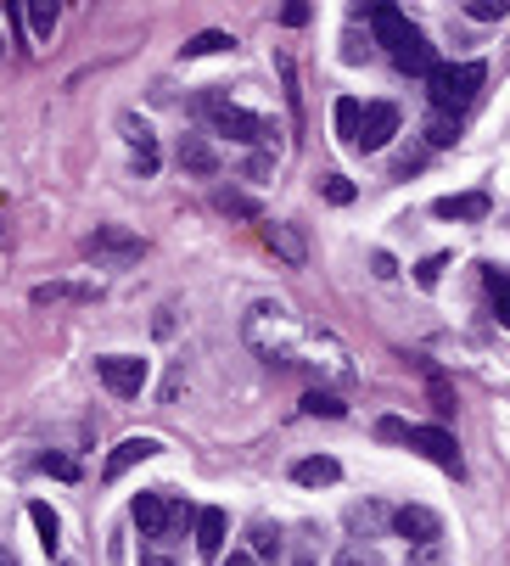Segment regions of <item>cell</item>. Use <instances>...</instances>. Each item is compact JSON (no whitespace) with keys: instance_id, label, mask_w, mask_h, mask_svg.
I'll return each mask as SVG.
<instances>
[{"instance_id":"obj_16","label":"cell","mask_w":510,"mask_h":566,"mask_svg":"<svg viewBox=\"0 0 510 566\" xmlns=\"http://www.w3.org/2000/svg\"><path fill=\"white\" fill-rule=\"evenodd\" d=\"M29 522H34V533H40V550L57 555V550H62V522H57V510L45 505V499H34V505H29Z\"/></svg>"},{"instance_id":"obj_2","label":"cell","mask_w":510,"mask_h":566,"mask_svg":"<svg viewBox=\"0 0 510 566\" xmlns=\"http://www.w3.org/2000/svg\"><path fill=\"white\" fill-rule=\"evenodd\" d=\"M482 79H488V68H482V62H438V68H432V79H426V85H432V107H438L443 118H449V113L460 118L471 101H477Z\"/></svg>"},{"instance_id":"obj_26","label":"cell","mask_w":510,"mask_h":566,"mask_svg":"<svg viewBox=\"0 0 510 566\" xmlns=\"http://www.w3.org/2000/svg\"><path fill=\"white\" fill-rule=\"evenodd\" d=\"M443 269H449V258H443V253L421 258V264H415V286H426V292H432V286L443 281Z\"/></svg>"},{"instance_id":"obj_38","label":"cell","mask_w":510,"mask_h":566,"mask_svg":"<svg viewBox=\"0 0 510 566\" xmlns=\"http://www.w3.org/2000/svg\"><path fill=\"white\" fill-rule=\"evenodd\" d=\"M0 566H17V561H12V555H6V550H0Z\"/></svg>"},{"instance_id":"obj_11","label":"cell","mask_w":510,"mask_h":566,"mask_svg":"<svg viewBox=\"0 0 510 566\" xmlns=\"http://www.w3.org/2000/svg\"><path fill=\"white\" fill-rule=\"evenodd\" d=\"M118 129H124V141L135 146V174H157V135H152V124L135 118V113H124Z\"/></svg>"},{"instance_id":"obj_39","label":"cell","mask_w":510,"mask_h":566,"mask_svg":"<svg viewBox=\"0 0 510 566\" xmlns=\"http://www.w3.org/2000/svg\"><path fill=\"white\" fill-rule=\"evenodd\" d=\"M298 566H309V561H298Z\"/></svg>"},{"instance_id":"obj_17","label":"cell","mask_w":510,"mask_h":566,"mask_svg":"<svg viewBox=\"0 0 510 566\" xmlns=\"http://www.w3.org/2000/svg\"><path fill=\"white\" fill-rule=\"evenodd\" d=\"M180 163L191 174H213V169H219V157H213V146L202 141V135H185V141H180Z\"/></svg>"},{"instance_id":"obj_31","label":"cell","mask_w":510,"mask_h":566,"mask_svg":"<svg viewBox=\"0 0 510 566\" xmlns=\"http://www.w3.org/2000/svg\"><path fill=\"white\" fill-rule=\"evenodd\" d=\"M466 12L477 17V23H499V17H505V0H471Z\"/></svg>"},{"instance_id":"obj_19","label":"cell","mask_w":510,"mask_h":566,"mask_svg":"<svg viewBox=\"0 0 510 566\" xmlns=\"http://www.w3.org/2000/svg\"><path fill=\"white\" fill-rule=\"evenodd\" d=\"M359 129H365V107H359L354 96H342V101H337V135H342L348 146H359Z\"/></svg>"},{"instance_id":"obj_24","label":"cell","mask_w":510,"mask_h":566,"mask_svg":"<svg viewBox=\"0 0 510 566\" xmlns=\"http://www.w3.org/2000/svg\"><path fill=\"white\" fill-rule=\"evenodd\" d=\"M488 292H494V314H499V326H510V275L488 269Z\"/></svg>"},{"instance_id":"obj_25","label":"cell","mask_w":510,"mask_h":566,"mask_svg":"<svg viewBox=\"0 0 510 566\" xmlns=\"http://www.w3.org/2000/svg\"><path fill=\"white\" fill-rule=\"evenodd\" d=\"M230 34H219V29H208V34H197V40L185 45V57H213V51H230Z\"/></svg>"},{"instance_id":"obj_27","label":"cell","mask_w":510,"mask_h":566,"mask_svg":"<svg viewBox=\"0 0 510 566\" xmlns=\"http://www.w3.org/2000/svg\"><path fill=\"white\" fill-rule=\"evenodd\" d=\"M320 191H326L331 208H348V202H354V185L342 180V174H326V180H320Z\"/></svg>"},{"instance_id":"obj_32","label":"cell","mask_w":510,"mask_h":566,"mask_svg":"<svg viewBox=\"0 0 510 566\" xmlns=\"http://www.w3.org/2000/svg\"><path fill=\"white\" fill-rule=\"evenodd\" d=\"M426 141H432V146H454V124H449V118H432V124H426Z\"/></svg>"},{"instance_id":"obj_34","label":"cell","mask_w":510,"mask_h":566,"mask_svg":"<svg viewBox=\"0 0 510 566\" xmlns=\"http://www.w3.org/2000/svg\"><path fill=\"white\" fill-rule=\"evenodd\" d=\"M281 23H286V29H303V23H309V6H298V0H292V6L281 12Z\"/></svg>"},{"instance_id":"obj_13","label":"cell","mask_w":510,"mask_h":566,"mask_svg":"<svg viewBox=\"0 0 510 566\" xmlns=\"http://www.w3.org/2000/svg\"><path fill=\"white\" fill-rule=\"evenodd\" d=\"M157 449H163V443H157V438H124V443H118L113 454H107V466H101V477H107V482H118V477H124L129 466H141V460H152Z\"/></svg>"},{"instance_id":"obj_23","label":"cell","mask_w":510,"mask_h":566,"mask_svg":"<svg viewBox=\"0 0 510 566\" xmlns=\"http://www.w3.org/2000/svg\"><path fill=\"white\" fill-rule=\"evenodd\" d=\"M29 29H34V40H51V34H57V6L34 0L29 6Z\"/></svg>"},{"instance_id":"obj_22","label":"cell","mask_w":510,"mask_h":566,"mask_svg":"<svg viewBox=\"0 0 510 566\" xmlns=\"http://www.w3.org/2000/svg\"><path fill=\"white\" fill-rule=\"evenodd\" d=\"M219 213H236V219H258V202L247 197V191H219Z\"/></svg>"},{"instance_id":"obj_12","label":"cell","mask_w":510,"mask_h":566,"mask_svg":"<svg viewBox=\"0 0 510 566\" xmlns=\"http://www.w3.org/2000/svg\"><path fill=\"white\" fill-rule=\"evenodd\" d=\"M264 247H270V253L281 258V264H292V269L309 264V247H303L298 225H281V219H275V225H264Z\"/></svg>"},{"instance_id":"obj_37","label":"cell","mask_w":510,"mask_h":566,"mask_svg":"<svg viewBox=\"0 0 510 566\" xmlns=\"http://www.w3.org/2000/svg\"><path fill=\"white\" fill-rule=\"evenodd\" d=\"M219 566H253V555H247V550H230V555H225V561H219Z\"/></svg>"},{"instance_id":"obj_14","label":"cell","mask_w":510,"mask_h":566,"mask_svg":"<svg viewBox=\"0 0 510 566\" xmlns=\"http://www.w3.org/2000/svg\"><path fill=\"white\" fill-rule=\"evenodd\" d=\"M488 208H494L488 191H460V197H438V202H432L438 219H488Z\"/></svg>"},{"instance_id":"obj_36","label":"cell","mask_w":510,"mask_h":566,"mask_svg":"<svg viewBox=\"0 0 510 566\" xmlns=\"http://www.w3.org/2000/svg\"><path fill=\"white\" fill-rule=\"evenodd\" d=\"M141 566H174V555H163V550H141Z\"/></svg>"},{"instance_id":"obj_30","label":"cell","mask_w":510,"mask_h":566,"mask_svg":"<svg viewBox=\"0 0 510 566\" xmlns=\"http://www.w3.org/2000/svg\"><path fill=\"white\" fill-rule=\"evenodd\" d=\"M376 438L382 443H410V426L398 421V415H382V421H376Z\"/></svg>"},{"instance_id":"obj_10","label":"cell","mask_w":510,"mask_h":566,"mask_svg":"<svg viewBox=\"0 0 510 566\" xmlns=\"http://www.w3.org/2000/svg\"><path fill=\"white\" fill-rule=\"evenodd\" d=\"M393 135H398V107H393V101H370V107H365V129H359V146H365V152H382Z\"/></svg>"},{"instance_id":"obj_6","label":"cell","mask_w":510,"mask_h":566,"mask_svg":"<svg viewBox=\"0 0 510 566\" xmlns=\"http://www.w3.org/2000/svg\"><path fill=\"white\" fill-rule=\"evenodd\" d=\"M410 449H421L426 460H432V466L454 471V477L466 471V460H460V443H454L449 432H443V426H410Z\"/></svg>"},{"instance_id":"obj_33","label":"cell","mask_w":510,"mask_h":566,"mask_svg":"<svg viewBox=\"0 0 510 566\" xmlns=\"http://www.w3.org/2000/svg\"><path fill=\"white\" fill-rule=\"evenodd\" d=\"M370 275H376V281H393V275H398L393 253H370Z\"/></svg>"},{"instance_id":"obj_9","label":"cell","mask_w":510,"mask_h":566,"mask_svg":"<svg viewBox=\"0 0 510 566\" xmlns=\"http://www.w3.org/2000/svg\"><path fill=\"white\" fill-rule=\"evenodd\" d=\"M225 538H230V516L219 505H202L197 510V555L202 561H219L225 555Z\"/></svg>"},{"instance_id":"obj_20","label":"cell","mask_w":510,"mask_h":566,"mask_svg":"<svg viewBox=\"0 0 510 566\" xmlns=\"http://www.w3.org/2000/svg\"><path fill=\"white\" fill-rule=\"evenodd\" d=\"M303 415H326V421H342V415H348V404H342L337 393H326V387H309V393H303Z\"/></svg>"},{"instance_id":"obj_35","label":"cell","mask_w":510,"mask_h":566,"mask_svg":"<svg viewBox=\"0 0 510 566\" xmlns=\"http://www.w3.org/2000/svg\"><path fill=\"white\" fill-rule=\"evenodd\" d=\"M337 566H376V561H370L365 550H342V555H337Z\"/></svg>"},{"instance_id":"obj_8","label":"cell","mask_w":510,"mask_h":566,"mask_svg":"<svg viewBox=\"0 0 510 566\" xmlns=\"http://www.w3.org/2000/svg\"><path fill=\"white\" fill-rule=\"evenodd\" d=\"M174 505H180V499H169V494H135L129 516H135V527H141L146 538H163L174 527Z\"/></svg>"},{"instance_id":"obj_3","label":"cell","mask_w":510,"mask_h":566,"mask_svg":"<svg viewBox=\"0 0 510 566\" xmlns=\"http://www.w3.org/2000/svg\"><path fill=\"white\" fill-rule=\"evenodd\" d=\"M208 118H213L219 135H230V141H241V146H264L275 135L258 113H241L236 101H225V96H208Z\"/></svg>"},{"instance_id":"obj_1","label":"cell","mask_w":510,"mask_h":566,"mask_svg":"<svg viewBox=\"0 0 510 566\" xmlns=\"http://www.w3.org/2000/svg\"><path fill=\"white\" fill-rule=\"evenodd\" d=\"M370 29H376V40L393 51V62L404 73H426V79H432V68H438V62H432V45H426V34L415 29L398 6H370Z\"/></svg>"},{"instance_id":"obj_15","label":"cell","mask_w":510,"mask_h":566,"mask_svg":"<svg viewBox=\"0 0 510 566\" xmlns=\"http://www.w3.org/2000/svg\"><path fill=\"white\" fill-rule=\"evenodd\" d=\"M292 477H298L303 488H331V482L342 477V466L331 460V454H309V460H298V466H292Z\"/></svg>"},{"instance_id":"obj_5","label":"cell","mask_w":510,"mask_h":566,"mask_svg":"<svg viewBox=\"0 0 510 566\" xmlns=\"http://www.w3.org/2000/svg\"><path fill=\"white\" fill-rule=\"evenodd\" d=\"M96 376L107 382V393L135 398V393L146 387V359H135V354H107V359H96Z\"/></svg>"},{"instance_id":"obj_18","label":"cell","mask_w":510,"mask_h":566,"mask_svg":"<svg viewBox=\"0 0 510 566\" xmlns=\"http://www.w3.org/2000/svg\"><path fill=\"white\" fill-rule=\"evenodd\" d=\"M34 303H96V286L51 281V286H34Z\"/></svg>"},{"instance_id":"obj_4","label":"cell","mask_w":510,"mask_h":566,"mask_svg":"<svg viewBox=\"0 0 510 566\" xmlns=\"http://www.w3.org/2000/svg\"><path fill=\"white\" fill-rule=\"evenodd\" d=\"M141 253H146V241L129 236L124 225H96L85 236V258H96V264H135Z\"/></svg>"},{"instance_id":"obj_29","label":"cell","mask_w":510,"mask_h":566,"mask_svg":"<svg viewBox=\"0 0 510 566\" xmlns=\"http://www.w3.org/2000/svg\"><path fill=\"white\" fill-rule=\"evenodd\" d=\"M253 555L275 561V555H281V533H275V527H253Z\"/></svg>"},{"instance_id":"obj_7","label":"cell","mask_w":510,"mask_h":566,"mask_svg":"<svg viewBox=\"0 0 510 566\" xmlns=\"http://www.w3.org/2000/svg\"><path fill=\"white\" fill-rule=\"evenodd\" d=\"M393 533L410 538V544H438L443 522H438V510H426V505H398L393 510Z\"/></svg>"},{"instance_id":"obj_28","label":"cell","mask_w":510,"mask_h":566,"mask_svg":"<svg viewBox=\"0 0 510 566\" xmlns=\"http://www.w3.org/2000/svg\"><path fill=\"white\" fill-rule=\"evenodd\" d=\"M40 471H45V477H62V482L79 477V466H73L68 454H40Z\"/></svg>"},{"instance_id":"obj_21","label":"cell","mask_w":510,"mask_h":566,"mask_svg":"<svg viewBox=\"0 0 510 566\" xmlns=\"http://www.w3.org/2000/svg\"><path fill=\"white\" fill-rule=\"evenodd\" d=\"M426 398H432L438 415H454V387H449V376H443L438 365H426Z\"/></svg>"}]
</instances>
